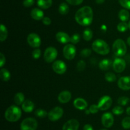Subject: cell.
I'll list each match as a JSON object with an SVG mask.
<instances>
[{
	"mask_svg": "<svg viewBox=\"0 0 130 130\" xmlns=\"http://www.w3.org/2000/svg\"><path fill=\"white\" fill-rule=\"evenodd\" d=\"M93 12L90 6H85L81 8L75 14V20L79 25L88 26L92 23Z\"/></svg>",
	"mask_w": 130,
	"mask_h": 130,
	"instance_id": "6da1fadb",
	"label": "cell"
},
{
	"mask_svg": "<svg viewBox=\"0 0 130 130\" xmlns=\"http://www.w3.org/2000/svg\"><path fill=\"white\" fill-rule=\"evenodd\" d=\"M22 111L19 107L11 105L6 109L5 113V117L9 122H17L20 119Z\"/></svg>",
	"mask_w": 130,
	"mask_h": 130,
	"instance_id": "7a4b0ae2",
	"label": "cell"
},
{
	"mask_svg": "<svg viewBox=\"0 0 130 130\" xmlns=\"http://www.w3.org/2000/svg\"><path fill=\"white\" fill-rule=\"evenodd\" d=\"M92 49L99 54L103 56L110 52V47L108 43L102 39H97L93 42Z\"/></svg>",
	"mask_w": 130,
	"mask_h": 130,
	"instance_id": "3957f363",
	"label": "cell"
},
{
	"mask_svg": "<svg viewBox=\"0 0 130 130\" xmlns=\"http://www.w3.org/2000/svg\"><path fill=\"white\" fill-rule=\"evenodd\" d=\"M112 50L114 54L119 57L124 56L127 52V46L122 39H117L112 45Z\"/></svg>",
	"mask_w": 130,
	"mask_h": 130,
	"instance_id": "277c9868",
	"label": "cell"
},
{
	"mask_svg": "<svg viewBox=\"0 0 130 130\" xmlns=\"http://www.w3.org/2000/svg\"><path fill=\"white\" fill-rule=\"evenodd\" d=\"M38 127V122L34 118L25 119L20 124V130H36Z\"/></svg>",
	"mask_w": 130,
	"mask_h": 130,
	"instance_id": "5b68a950",
	"label": "cell"
},
{
	"mask_svg": "<svg viewBox=\"0 0 130 130\" xmlns=\"http://www.w3.org/2000/svg\"><path fill=\"white\" fill-rule=\"evenodd\" d=\"M57 55H58V52L55 48L53 47H48L44 52V61L48 63L53 62L57 58Z\"/></svg>",
	"mask_w": 130,
	"mask_h": 130,
	"instance_id": "8992f818",
	"label": "cell"
},
{
	"mask_svg": "<svg viewBox=\"0 0 130 130\" xmlns=\"http://www.w3.org/2000/svg\"><path fill=\"white\" fill-rule=\"evenodd\" d=\"M63 114V108L60 107H56L52 108L49 112L48 114V117L49 120L51 121H57L59 120L62 117Z\"/></svg>",
	"mask_w": 130,
	"mask_h": 130,
	"instance_id": "52a82bcc",
	"label": "cell"
},
{
	"mask_svg": "<svg viewBox=\"0 0 130 130\" xmlns=\"http://www.w3.org/2000/svg\"><path fill=\"white\" fill-rule=\"evenodd\" d=\"M63 54L64 57L68 60H72L76 54V48L74 45L67 44L63 47Z\"/></svg>",
	"mask_w": 130,
	"mask_h": 130,
	"instance_id": "ba28073f",
	"label": "cell"
},
{
	"mask_svg": "<svg viewBox=\"0 0 130 130\" xmlns=\"http://www.w3.org/2000/svg\"><path fill=\"white\" fill-rule=\"evenodd\" d=\"M112 104V99L109 96H104L99 100L98 107L100 110L105 111L109 109Z\"/></svg>",
	"mask_w": 130,
	"mask_h": 130,
	"instance_id": "9c48e42d",
	"label": "cell"
},
{
	"mask_svg": "<svg viewBox=\"0 0 130 130\" xmlns=\"http://www.w3.org/2000/svg\"><path fill=\"white\" fill-rule=\"evenodd\" d=\"M27 40L29 45L33 48H38L41 44V38L36 33H30L28 35Z\"/></svg>",
	"mask_w": 130,
	"mask_h": 130,
	"instance_id": "30bf717a",
	"label": "cell"
},
{
	"mask_svg": "<svg viewBox=\"0 0 130 130\" xmlns=\"http://www.w3.org/2000/svg\"><path fill=\"white\" fill-rule=\"evenodd\" d=\"M52 68L56 73L62 75L66 73V70H67V66L63 61H61V60H57V61H54V62L53 63Z\"/></svg>",
	"mask_w": 130,
	"mask_h": 130,
	"instance_id": "8fae6325",
	"label": "cell"
},
{
	"mask_svg": "<svg viewBox=\"0 0 130 130\" xmlns=\"http://www.w3.org/2000/svg\"><path fill=\"white\" fill-rule=\"evenodd\" d=\"M126 63L123 59L116 58L112 63V68L116 72L120 73H122L126 68Z\"/></svg>",
	"mask_w": 130,
	"mask_h": 130,
	"instance_id": "7c38bea8",
	"label": "cell"
},
{
	"mask_svg": "<svg viewBox=\"0 0 130 130\" xmlns=\"http://www.w3.org/2000/svg\"><path fill=\"white\" fill-rule=\"evenodd\" d=\"M102 123L105 127H110L114 124V119L113 115L110 112H106L102 115L101 118Z\"/></svg>",
	"mask_w": 130,
	"mask_h": 130,
	"instance_id": "4fadbf2b",
	"label": "cell"
},
{
	"mask_svg": "<svg viewBox=\"0 0 130 130\" xmlns=\"http://www.w3.org/2000/svg\"><path fill=\"white\" fill-rule=\"evenodd\" d=\"M118 85L122 90H130V76L121 77L118 80Z\"/></svg>",
	"mask_w": 130,
	"mask_h": 130,
	"instance_id": "5bb4252c",
	"label": "cell"
},
{
	"mask_svg": "<svg viewBox=\"0 0 130 130\" xmlns=\"http://www.w3.org/2000/svg\"><path fill=\"white\" fill-rule=\"evenodd\" d=\"M79 123L76 119L69 120L63 124L62 130H78Z\"/></svg>",
	"mask_w": 130,
	"mask_h": 130,
	"instance_id": "9a60e30c",
	"label": "cell"
},
{
	"mask_svg": "<svg viewBox=\"0 0 130 130\" xmlns=\"http://www.w3.org/2000/svg\"><path fill=\"white\" fill-rule=\"evenodd\" d=\"M72 98V94L69 90H63L58 96V99L60 103H67Z\"/></svg>",
	"mask_w": 130,
	"mask_h": 130,
	"instance_id": "2e32d148",
	"label": "cell"
},
{
	"mask_svg": "<svg viewBox=\"0 0 130 130\" xmlns=\"http://www.w3.org/2000/svg\"><path fill=\"white\" fill-rule=\"evenodd\" d=\"M56 39L58 42L63 44H66V43H69L71 42V37L69 36L67 33H65V32L60 31L56 34Z\"/></svg>",
	"mask_w": 130,
	"mask_h": 130,
	"instance_id": "e0dca14e",
	"label": "cell"
},
{
	"mask_svg": "<svg viewBox=\"0 0 130 130\" xmlns=\"http://www.w3.org/2000/svg\"><path fill=\"white\" fill-rule=\"evenodd\" d=\"M73 105L75 108L80 110H85L88 107V103L86 102V101L81 98H77L75 99L74 101Z\"/></svg>",
	"mask_w": 130,
	"mask_h": 130,
	"instance_id": "ac0fdd59",
	"label": "cell"
},
{
	"mask_svg": "<svg viewBox=\"0 0 130 130\" xmlns=\"http://www.w3.org/2000/svg\"><path fill=\"white\" fill-rule=\"evenodd\" d=\"M30 16L36 20H40L44 18V13L41 9L35 8L30 11Z\"/></svg>",
	"mask_w": 130,
	"mask_h": 130,
	"instance_id": "d6986e66",
	"label": "cell"
},
{
	"mask_svg": "<svg viewBox=\"0 0 130 130\" xmlns=\"http://www.w3.org/2000/svg\"><path fill=\"white\" fill-rule=\"evenodd\" d=\"M34 107H35L34 103L32 101L29 100V99L25 100L24 103L22 105V110L27 113H30V112H32L34 109Z\"/></svg>",
	"mask_w": 130,
	"mask_h": 130,
	"instance_id": "ffe728a7",
	"label": "cell"
},
{
	"mask_svg": "<svg viewBox=\"0 0 130 130\" xmlns=\"http://www.w3.org/2000/svg\"><path fill=\"white\" fill-rule=\"evenodd\" d=\"M112 63L113 62H112L110 59H103L102 61L99 62V68H100V70L106 71V70H109L112 67Z\"/></svg>",
	"mask_w": 130,
	"mask_h": 130,
	"instance_id": "44dd1931",
	"label": "cell"
},
{
	"mask_svg": "<svg viewBox=\"0 0 130 130\" xmlns=\"http://www.w3.org/2000/svg\"><path fill=\"white\" fill-rule=\"evenodd\" d=\"M38 6L41 9H48L52 5V0H37Z\"/></svg>",
	"mask_w": 130,
	"mask_h": 130,
	"instance_id": "7402d4cb",
	"label": "cell"
},
{
	"mask_svg": "<svg viewBox=\"0 0 130 130\" xmlns=\"http://www.w3.org/2000/svg\"><path fill=\"white\" fill-rule=\"evenodd\" d=\"M119 19L121 20V22H126L129 20L130 17V15L129 11L126 9H122L119 11L118 14Z\"/></svg>",
	"mask_w": 130,
	"mask_h": 130,
	"instance_id": "603a6c76",
	"label": "cell"
},
{
	"mask_svg": "<svg viewBox=\"0 0 130 130\" xmlns=\"http://www.w3.org/2000/svg\"><path fill=\"white\" fill-rule=\"evenodd\" d=\"M0 78L3 81L8 82L11 78L10 71L5 68H1L0 70Z\"/></svg>",
	"mask_w": 130,
	"mask_h": 130,
	"instance_id": "cb8c5ba5",
	"label": "cell"
},
{
	"mask_svg": "<svg viewBox=\"0 0 130 130\" xmlns=\"http://www.w3.org/2000/svg\"><path fill=\"white\" fill-rule=\"evenodd\" d=\"M8 36V30L4 24H1L0 25V41L1 42L6 40Z\"/></svg>",
	"mask_w": 130,
	"mask_h": 130,
	"instance_id": "d4e9b609",
	"label": "cell"
},
{
	"mask_svg": "<svg viewBox=\"0 0 130 130\" xmlns=\"http://www.w3.org/2000/svg\"><path fill=\"white\" fill-rule=\"evenodd\" d=\"M25 101V96L22 93H18L14 96V102L17 105H20Z\"/></svg>",
	"mask_w": 130,
	"mask_h": 130,
	"instance_id": "484cf974",
	"label": "cell"
},
{
	"mask_svg": "<svg viewBox=\"0 0 130 130\" xmlns=\"http://www.w3.org/2000/svg\"><path fill=\"white\" fill-rule=\"evenodd\" d=\"M58 11L61 15H67L69 11V7L68 5L66 3H62L60 5L59 8H58Z\"/></svg>",
	"mask_w": 130,
	"mask_h": 130,
	"instance_id": "4316f807",
	"label": "cell"
},
{
	"mask_svg": "<svg viewBox=\"0 0 130 130\" xmlns=\"http://www.w3.org/2000/svg\"><path fill=\"white\" fill-rule=\"evenodd\" d=\"M83 39L86 41H90L93 38V31L90 28H86L83 33Z\"/></svg>",
	"mask_w": 130,
	"mask_h": 130,
	"instance_id": "83f0119b",
	"label": "cell"
},
{
	"mask_svg": "<svg viewBox=\"0 0 130 130\" xmlns=\"http://www.w3.org/2000/svg\"><path fill=\"white\" fill-rule=\"evenodd\" d=\"M105 79L109 82H114L116 80L117 77L112 72H107L105 75Z\"/></svg>",
	"mask_w": 130,
	"mask_h": 130,
	"instance_id": "f1b7e54d",
	"label": "cell"
},
{
	"mask_svg": "<svg viewBox=\"0 0 130 130\" xmlns=\"http://www.w3.org/2000/svg\"><path fill=\"white\" fill-rule=\"evenodd\" d=\"M128 24H127L126 22H121L119 23V24L117 26V29L119 32H125L126 31L127 29H128Z\"/></svg>",
	"mask_w": 130,
	"mask_h": 130,
	"instance_id": "f546056e",
	"label": "cell"
},
{
	"mask_svg": "<svg viewBox=\"0 0 130 130\" xmlns=\"http://www.w3.org/2000/svg\"><path fill=\"white\" fill-rule=\"evenodd\" d=\"M130 99L129 98L126 96H121L118 98V103L120 106H126L128 104Z\"/></svg>",
	"mask_w": 130,
	"mask_h": 130,
	"instance_id": "4dcf8cb0",
	"label": "cell"
},
{
	"mask_svg": "<svg viewBox=\"0 0 130 130\" xmlns=\"http://www.w3.org/2000/svg\"><path fill=\"white\" fill-rule=\"evenodd\" d=\"M34 114L36 117H40V118H44L48 115V113L46 111L43 109H37L34 112Z\"/></svg>",
	"mask_w": 130,
	"mask_h": 130,
	"instance_id": "1f68e13d",
	"label": "cell"
},
{
	"mask_svg": "<svg viewBox=\"0 0 130 130\" xmlns=\"http://www.w3.org/2000/svg\"><path fill=\"white\" fill-rule=\"evenodd\" d=\"M122 126L126 129H130V117H126L123 119L121 122Z\"/></svg>",
	"mask_w": 130,
	"mask_h": 130,
	"instance_id": "d6a6232c",
	"label": "cell"
},
{
	"mask_svg": "<svg viewBox=\"0 0 130 130\" xmlns=\"http://www.w3.org/2000/svg\"><path fill=\"white\" fill-rule=\"evenodd\" d=\"M112 113L114 114L119 115H121L124 112V108L122 107V106H116L114 108L112 109Z\"/></svg>",
	"mask_w": 130,
	"mask_h": 130,
	"instance_id": "836d02e7",
	"label": "cell"
},
{
	"mask_svg": "<svg viewBox=\"0 0 130 130\" xmlns=\"http://www.w3.org/2000/svg\"><path fill=\"white\" fill-rule=\"evenodd\" d=\"M80 38H81V36L78 33H75L71 37V42L72 44H76V43H79V42L80 41Z\"/></svg>",
	"mask_w": 130,
	"mask_h": 130,
	"instance_id": "e575fe53",
	"label": "cell"
},
{
	"mask_svg": "<svg viewBox=\"0 0 130 130\" xmlns=\"http://www.w3.org/2000/svg\"><path fill=\"white\" fill-rule=\"evenodd\" d=\"M119 3L123 8L130 10V0H119Z\"/></svg>",
	"mask_w": 130,
	"mask_h": 130,
	"instance_id": "d590c367",
	"label": "cell"
},
{
	"mask_svg": "<svg viewBox=\"0 0 130 130\" xmlns=\"http://www.w3.org/2000/svg\"><path fill=\"white\" fill-rule=\"evenodd\" d=\"M76 68H77L78 71H83V70H85V68H86V63H85V61H83V60H80V61L77 62Z\"/></svg>",
	"mask_w": 130,
	"mask_h": 130,
	"instance_id": "8d00e7d4",
	"label": "cell"
},
{
	"mask_svg": "<svg viewBox=\"0 0 130 130\" xmlns=\"http://www.w3.org/2000/svg\"><path fill=\"white\" fill-rule=\"evenodd\" d=\"M91 54V50L90 48H84L81 51V56L83 57H87Z\"/></svg>",
	"mask_w": 130,
	"mask_h": 130,
	"instance_id": "74e56055",
	"label": "cell"
},
{
	"mask_svg": "<svg viewBox=\"0 0 130 130\" xmlns=\"http://www.w3.org/2000/svg\"><path fill=\"white\" fill-rule=\"evenodd\" d=\"M41 54V51L39 48H36V49L34 50L32 53V56L33 58L35 59H38L40 57Z\"/></svg>",
	"mask_w": 130,
	"mask_h": 130,
	"instance_id": "f35d334b",
	"label": "cell"
},
{
	"mask_svg": "<svg viewBox=\"0 0 130 130\" xmlns=\"http://www.w3.org/2000/svg\"><path fill=\"white\" fill-rule=\"evenodd\" d=\"M99 107H98V105H91V106L90 107V108H89V110H90V113H97L98 112H99Z\"/></svg>",
	"mask_w": 130,
	"mask_h": 130,
	"instance_id": "ab89813d",
	"label": "cell"
},
{
	"mask_svg": "<svg viewBox=\"0 0 130 130\" xmlns=\"http://www.w3.org/2000/svg\"><path fill=\"white\" fill-rule=\"evenodd\" d=\"M34 0H24L23 5L25 7H30L34 4Z\"/></svg>",
	"mask_w": 130,
	"mask_h": 130,
	"instance_id": "60d3db41",
	"label": "cell"
},
{
	"mask_svg": "<svg viewBox=\"0 0 130 130\" xmlns=\"http://www.w3.org/2000/svg\"><path fill=\"white\" fill-rule=\"evenodd\" d=\"M68 3L72 5H79L83 3V0H66Z\"/></svg>",
	"mask_w": 130,
	"mask_h": 130,
	"instance_id": "b9f144b4",
	"label": "cell"
},
{
	"mask_svg": "<svg viewBox=\"0 0 130 130\" xmlns=\"http://www.w3.org/2000/svg\"><path fill=\"white\" fill-rule=\"evenodd\" d=\"M42 22H43V24L46 25H50L51 23H52V20H51L50 18L48 17H44L42 19Z\"/></svg>",
	"mask_w": 130,
	"mask_h": 130,
	"instance_id": "7bdbcfd3",
	"label": "cell"
},
{
	"mask_svg": "<svg viewBox=\"0 0 130 130\" xmlns=\"http://www.w3.org/2000/svg\"><path fill=\"white\" fill-rule=\"evenodd\" d=\"M6 62V58L3 53L0 54V67L2 68Z\"/></svg>",
	"mask_w": 130,
	"mask_h": 130,
	"instance_id": "ee69618b",
	"label": "cell"
},
{
	"mask_svg": "<svg viewBox=\"0 0 130 130\" xmlns=\"http://www.w3.org/2000/svg\"><path fill=\"white\" fill-rule=\"evenodd\" d=\"M83 130H94L93 127L90 124H86L83 127Z\"/></svg>",
	"mask_w": 130,
	"mask_h": 130,
	"instance_id": "f6af8a7d",
	"label": "cell"
},
{
	"mask_svg": "<svg viewBox=\"0 0 130 130\" xmlns=\"http://www.w3.org/2000/svg\"><path fill=\"white\" fill-rule=\"evenodd\" d=\"M126 113H127V115L130 116V107H128V108H126Z\"/></svg>",
	"mask_w": 130,
	"mask_h": 130,
	"instance_id": "bcb514c9",
	"label": "cell"
},
{
	"mask_svg": "<svg viewBox=\"0 0 130 130\" xmlns=\"http://www.w3.org/2000/svg\"><path fill=\"white\" fill-rule=\"evenodd\" d=\"M95 1L97 4H102L105 1V0H95Z\"/></svg>",
	"mask_w": 130,
	"mask_h": 130,
	"instance_id": "7dc6e473",
	"label": "cell"
},
{
	"mask_svg": "<svg viewBox=\"0 0 130 130\" xmlns=\"http://www.w3.org/2000/svg\"><path fill=\"white\" fill-rule=\"evenodd\" d=\"M127 43H128V44L130 46V36L128 37V39H127Z\"/></svg>",
	"mask_w": 130,
	"mask_h": 130,
	"instance_id": "c3c4849f",
	"label": "cell"
},
{
	"mask_svg": "<svg viewBox=\"0 0 130 130\" xmlns=\"http://www.w3.org/2000/svg\"><path fill=\"white\" fill-rule=\"evenodd\" d=\"M102 29H104V30H105V29H106V27H105V25H102Z\"/></svg>",
	"mask_w": 130,
	"mask_h": 130,
	"instance_id": "681fc988",
	"label": "cell"
},
{
	"mask_svg": "<svg viewBox=\"0 0 130 130\" xmlns=\"http://www.w3.org/2000/svg\"><path fill=\"white\" fill-rule=\"evenodd\" d=\"M128 28H129V29L130 30V20L129 21V22H128Z\"/></svg>",
	"mask_w": 130,
	"mask_h": 130,
	"instance_id": "f907efd6",
	"label": "cell"
},
{
	"mask_svg": "<svg viewBox=\"0 0 130 130\" xmlns=\"http://www.w3.org/2000/svg\"><path fill=\"white\" fill-rule=\"evenodd\" d=\"M100 130H107V129H101Z\"/></svg>",
	"mask_w": 130,
	"mask_h": 130,
	"instance_id": "816d5d0a",
	"label": "cell"
}]
</instances>
